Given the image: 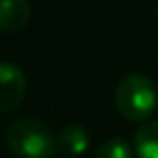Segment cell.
Returning a JSON list of instances; mask_svg holds the SVG:
<instances>
[{
  "instance_id": "1",
  "label": "cell",
  "mask_w": 158,
  "mask_h": 158,
  "mask_svg": "<svg viewBox=\"0 0 158 158\" xmlns=\"http://www.w3.org/2000/svg\"><path fill=\"white\" fill-rule=\"evenodd\" d=\"M5 139L11 154H15L18 158H52L56 154L54 134L41 119H13L7 126Z\"/></svg>"
},
{
  "instance_id": "2",
  "label": "cell",
  "mask_w": 158,
  "mask_h": 158,
  "mask_svg": "<svg viewBox=\"0 0 158 158\" xmlns=\"http://www.w3.org/2000/svg\"><path fill=\"white\" fill-rule=\"evenodd\" d=\"M115 106L128 121H147L158 106L156 85L143 74L126 76L115 91Z\"/></svg>"
},
{
  "instance_id": "3",
  "label": "cell",
  "mask_w": 158,
  "mask_h": 158,
  "mask_svg": "<svg viewBox=\"0 0 158 158\" xmlns=\"http://www.w3.org/2000/svg\"><path fill=\"white\" fill-rule=\"evenodd\" d=\"M26 98V76L13 63H0V113L18 108Z\"/></svg>"
},
{
  "instance_id": "4",
  "label": "cell",
  "mask_w": 158,
  "mask_h": 158,
  "mask_svg": "<svg viewBox=\"0 0 158 158\" xmlns=\"http://www.w3.org/2000/svg\"><path fill=\"white\" fill-rule=\"evenodd\" d=\"M31 0H0V31L15 35L31 20Z\"/></svg>"
},
{
  "instance_id": "5",
  "label": "cell",
  "mask_w": 158,
  "mask_h": 158,
  "mask_svg": "<svg viewBox=\"0 0 158 158\" xmlns=\"http://www.w3.org/2000/svg\"><path fill=\"white\" fill-rule=\"evenodd\" d=\"M87 147H89V132L78 123H69L61 128L59 134H54V149L59 156L76 158L82 152H87Z\"/></svg>"
},
{
  "instance_id": "6",
  "label": "cell",
  "mask_w": 158,
  "mask_h": 158,
  "mask_svg": "<svg viewBox=\"0 0 158 158\" xmlns=\"http://www.w3.org/2000/svg\"><path fill=\"white\" fill-rule=\"evenodd\" d=\"M136 158H158V121H143L134 134Z\"/></svg>"
},
{
  "instance_id": "7",
  "label": "cell",
  "mask_w": 158,
  "mask_h": 158,
  "mask_svg": "<svg viewBox=\"0 0 158 158\" xmlns=\"http://www.w3.org/2000/svg\"><path fill=\"white\" fill-rule=\"evenodd\" d=\"M95 158H134V154H132V147L123 139L113 136L98 147Z\"/></svg>"
}]
</instances>
